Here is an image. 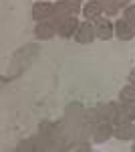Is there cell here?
<instances>
[{"label":"cell","mask_w":135,"mask_h":152,"mask_svg":"<svg viewBox=\"0 0 135 152\" xmlns=\"http://www.w3.org/2000/svg\"><path fill=\"white\" fill-rule=\"evenodd\" d=\"M51 23L56 26L58 35L63 37V39H71L73 35H77V31H79V26H81L75 16H63V14H55Z\"/></svg>","instance_id":"6da1fadb"},{"label":"cell","mask_w":135,"mask_h":152,"mask_svg":"<svg viewBox=\"0 0 135 152\" xmlns=\"http://www.w3.org/2000/svg\"><path fill=\"white\" fill-rule=\"evenodd\" d=\"M95 37H97L95 24H91V20H85V23H81L79 31H77V35H75V41L81 43V45H89V43L95 41Z\"/></svg>","instance_id":"7a4b0ae2"},{"label":"cell","mask_w":135,"mask_h":152,"mask_svg":"<svg viewBox=\"0 0 135 152\" xmlns=\"http://www.w3.org/2000/svg\"><path fill=\"white\" fill-rule=\"evenodd\" d=\"M81 10V0H58L55 4V14L63 16H75Z\"/></svg>","instance_id":"3957f363"},{"label":"cell","mask_w":135,"mask_h":152,"mask_svg":"<svg viewBox=\"0 0 135 152\" xmlns=\"http://www.w3.org/2000/svg\"><path fill=\"white\" fill-rule=\"evenodd\" d=\"M48 16H55V4H51V2H36L32 6V18L36 23L46 20Z\"/></svg>","instance_id":"277c9868"},{"label":"cell","mask_w":135,"mask_h":152,"mask_svg":"<svg viewBox=\"0 0 135 152\" xmlns=\"http://www.w3.org/2000/svg\"><path fill=\"white\" fill-rule=\"evenodd\" d=\"M95 33H97V39H101V41H109V39L115 35V26H113L107 18L99 16V18L95 20Z\"/></svg>","instance_id":"5b68a950"},{"label":"cell","mask_w":135,"mask_h":152,"mask_svg":"<svg viewBox=\"0 0 135 152\" xmlns=\"http://www.w3.org/2000/svg\"><path fill=\"white\" fill-rule=\"evenodd\" d=\"M115 35H117V39H121V41H131L135 37V26L129 24L125 18H119L115 23Z\"/></svg>","instance_id":"8992f818"},{"label":"cell","mask_w":135,"mask_h":152,"mask_svg":"<svg viewBox=\"0 0 135 152\" xmlns=\"http://www.w3.org/2000/svg\"><path fill=\"white\" fill-rule=\"evenodd\" d=\"M113 126H111V122H99L97 126H95V130H93V140L95 142H105V140H109L113 136Z\"/></svg>","instance_id":"52a82bcc"},{"label":"cell","mask_w":135,"mask_h":152,"mask_svg":"<svg viewBox=\"0 0 135 152\" xmlns=\"http://www.w3.org/2000/svg\"><path fill=\"white\" fill-rule=\"evenodd\" d=\"M55 33H56V26L53 23H48V20H40V23L36 24V28H34V35H36V39H40V41L53 39Z\"/></svg>","instance_id":"ba28073f"},{"label":"cell","mask_w":135,"mask_h":152,"mask_svg":"<svg viewBox=\"0 0 135 152\" xmlns=\"http://www.w3.org/2000/svg\"><path fill=\"white\" fill-rule=\"evenodd\" d=\"M97 116L101 122H113V116H115V110H117V102H109V104H99L97 107Z\"/></svg>","instance_id":"9c48e42d"},{"label":"cell","mask_w":135,"mask_h":152,"mask_svg":"<svg viewBox=\"0 0 135 152\" xmlns=\"http://www.w3.org/2000/svg\"><path fill=\"white\" fill-rule=\"evenodd\" d=\"M133 132H135V126H131V122H127V124L115 126L113 136H115L117 140H133Z\"/></svg>","instance_id":"30bf717a"},{"label":"cell","mask_w":135,"mask_h":152,"mask_svg":"<svg viewBox=\"0 0 135 152\" xmlns=\"http://www.w3.org/2000/svg\"><path fill=\"white\" fill-rule=\"evenodd\" d=\"M101 4H99V0H93V2H89L87 6H85V10H83V14L87 16V20H97L99 16H101Z\"/></svg>","instance_id":"8fae6325"},{"label":"cell","mask_w":135,"mask_h":152,"mask_svg":"<svg viewBox=\"0 0 135 152\" xmlns=\"http://www.w3.org/2000/svg\"><path fill=\"white\" fill-rule=\"evenodd\" d=\"M127 122H131V116L127 114L123 102H117V110H115V116H113V124L119 126V124H127Z\"/></svg>","instance_id":"7c38bea8"},{"label":"cell","mask_w":135,"mask_h":152,"mask_svg":"<svg viewBox=\"0 0 135 152\" xmlns=\"http://www.w3.org/2000/svg\"><path fill=\"white\" fill-rule=\"evenodd\" d=\"M99 4H101V8L105 10V14H109V16H115L119 12V6H117L115 0H99Z\"/></svg>","instance_id":"4fadbf2b"},{"label":"cell","mask_w":135,"mask_h":152,"mask_svg":"<svg viewBox=\"0 0 135 152\" xmlns=\"http://www.w3.org/2000/svg\"><path fill=\"white\" fill-rule=\"evenodd\" d=\"M119 97H121V102L135 104V85H127V87H123L121 94H119Z\"/></svg>","instance_id":"5bb4252c"},{"label":"cell","mask_w":135,"mask_h":152,"mask_svg":"<svg viewBox=\"0 0 135 152\" xmlns=\"http://www.w3.org/2000/svg\"><path fill=\"white\" fill-rule=\"evenodd\" d=\"M16 150H18V152H22V150H38V140H36V138L22 140L18 146H16Z\"/></svg>","instance_id":"9a60e30c"},{"label":"cell","mask_w":135,"mask_h":152,"mask_svg":"<svg viewBox=\"0 0 135 152\" xmlns=\"http://www.w3.org/2000/svg\"><path fill=\"white\" fill-rule=\"evenodd\" d=\"M123 16H125V20H127L129 24H133V26H135V6H127Z\"/></svg>","instance_id":"2e32d148"},{"label":"cell","mask_w":135,"mask_h":152,"mask_svg":"<svg viewBox=\"0 0 135 152\" xmlns=\"http://www.w3.org/2000/svg\"><path fill=\"white\" fill-rule=\"evenodd\" d=\"M75 150H81V152H87L91 150V146H89V142H85V140H81L77 146H75Z\"/></svg>","instance_id":"e0dca14e"},{"label":"cell","mask_w":135,"mask_h":152,"mask_svg":"<svg viewBox=\"0 0 135 152\" xmlns=\"http://www.w3.org/2000/svg\"><path fill=\"white\" fill-rule=\"evenodd\" d=\"M115 2H117V6H119V8H121V6H123V8L129 6V0H115Z\"/></svg>","instance_id":"ac0fdd59"},{"label":"cell","mask_w":135,"mask_h":152,"mask_svg":"<svg viewBox=\"0 0 135 152\" xmlns=\"http://www.w3.org/2000/svg\"><path fill=\"white\" fill-rule=\"evenodd\" d=\"M129 81H131V85H135V69H131L129 71V77H127Z\"/></svg>","instance_id":"d6986e66"},{"label":"cell","mask_w":135,"mask_h":152,"mask_svg":"<svg viewBox=\"0 0 135 152\" xmlns=\"http://www.w3.org/2000/svg\"><path fill=\"white\" fill-rule=\"evenodd\" d=\"M131 150H133V152H135V144H133V146H131Z\"/></svg>","instance_id":"ffe728a7"},{"label":"cell","mask_w":135,"mask_h":152,"mask_svg":"<svg viewBox=\"0 0 135 152\" xmlns=\"http://www.w3.org/2000/svg\"><path fill=\"white\" fill-rule=\"evenodd\" d=\"M133 140H135V132H133Z\"/></svg>","instance_id":"44dd1931"},{"label":"cell","mask_w":135,"mask_h":152,"mask_svg":"<svg viewBox=\"0 0 135 152\" xmlns=\"http://www.w3.org/2000/svg\"><path fill=\"white\" fill-rule=\"evenodd\" d=\"M40 2H46V0H40Z\"/></svg>","instance_id":"7402d4cb"}]
</instances>
